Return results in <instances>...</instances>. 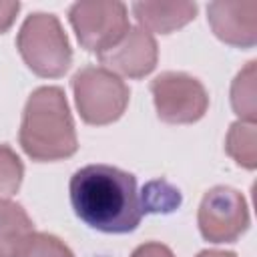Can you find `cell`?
I'll return each mask as SVG.
<instances>
[{
    "label": "cell",
    "mask_w": 257,
    "mask_h": 257,
    "mask_svg": "<svg viewBox=\"0 0 257 257\" xmlns=\"http://www.w3.org/2000/svg\"><path fill=\"white\" fill-rule=\"evenodd\" d=\"M24 165L20 157L8 145H0V199H6L20 189Z\"/></svg>",
    "instance_id": "obj_14"
},
{
    "label": "cell",
    "mask_w": 257,
    "mask_h": 257,
    "mask_svg": "<svg viewBox=\"0 0 257 257\" xmlns=\"http://www.w3.org/2000/svg\"><path fill=\"white\" fill-rule=\"evenodd\" d=\"M133 14L147 32L169 34L183 28L197 16V4L187 0L177 2H135Z\"/></svg>",
    "instance_id": "obj_10"
},
{
    "label": "cell",
    "mask_w": 257,
    "mask_h": 257,
    "mask_svg": "<svg viewBox=\"0 0 257 257\" xmlns=\"http://www.w3.org/2000/svg\"><path fill=\"white\" fill-rule=\"evenodd\" d=\"M18 257H74V253L50 233H32Z\"/></svg>",
    "instance_id": "obj_15"
},
{
    "label": "cell",
    "mask_w": 257,
    "mask_h": 257,
    "mask_svg": "<svg viewBox=\"0 0 257 257\" xmlns=\"http://www.w3.org/2000/svg\"><path fill=\"white\" fill-rule=\"evenodd\" d=\"M32 233V219L22 205L0 199V257H18Z\"/></svg>",
    "instance_id": "obj_11"
},
{
    "label": "cell",
    "mask_w": 257,
    "mask_h": 257,
    "mask_svg": "<svg viewBox=\"0 0 257 257\" xmlns=\"http://www.w3.org/2000/svg\"><path fill=\"white\" fill-rule=\"evenodd\" d=\"M80 118L86 124H110L126 110L131 90L124 80L102 66H84L72 76Z\"/></svg>",
    "instance_id": "obj_4"
},
{
    "label": "cell",
    "mask_w": 257,
    "mask_h": 257,
    "mask_svg": "<svg viewBox=\"0 0 257 257\" xmlns=\"http://www.w3.org/2000/svg\"><path fill=\"white\" fill-rule=\"evenodd\" d=\"M207 20L219 40L239 48L257 42V2L255 0H217L207 6Z\"/></svg>",
    "instance_id": "obj_9"
},
{
    "label": "cell",
    "mask_w": 257,
    "mask_h": 257,
    "mask_svg": "<svg viewBox=\"0 0 257 257\" xmlns=\"http://www.w3.org/2000/svg\"><path fill=\"white\" fill-rule=\"evenodd\" d=\"M16 46L26 66L44 78L62 76L72 62V48L54 14H30L16 36Z\"/></svg>",
    "instance_id": "obj_3"
},
{
    "label": "cell",
    "mask_w": 257,
    "mask_h": 257,
    "mask_svg": "<svg viewBox=\"0 0 257 257\" xmlns=\"http://www.w3.org/2000/svg\"><path fill=\"white\" fill-rule=\"evenodd\" d=\"M131 257H175L173 251L163 245V243H157V241H151V243H143L139 245Z\"/></svg>",
    "instance_id": "obj_16"
},
{
    "label": "cell",
    "mask_w": 257,
    "mask_h": 257,
    "mask_svg": "<svg viewBox=\"0 0 257 257\" xmlns=\"http://www.w3.org/2000/svg\"><path fill=\"white\" fill-rule=\"evenodd\" d=\"M255 141H257L255 122L237 120L229 126V133H227V139H225V151L237 165L251 171L257 165Z\"/></svg>",
    "instance_id": "obj_12"
},
{
    "label": "cell",
    "mask_w": 257,
    "mask_h": 257,
    "mask_svg": "<svg viewBox=\"0 0 257 257\" xmlns=\"http://www.w3.org/2000/svg\"><path fill=\"white\" fill-rule=\"evenodd\" d=\"M18 141L32 161H60L76 153V128L60 86L36 88L24 106Z\"/></svg>",
    "instance_id": "obj_2"
},
{
    "label": "cell",
    "mask_w": 257,
    "mask_h": 257,
    "mask_svg": "<svg viewBox=\"0 0 257 257\" xmlns=\"http://www.w3.org/2000/svg\"><path fill=\"white\" fill-rule=\"evenodd\" d=\"M68 193L76 217L102 233H131L145 213L135 175L110 165L78 169Z\"/></svg>",
    "instance_id": "obj_1"
},
{
    "label": "cell",
    "mask_w": 257,
    "mask_h": 257,
    "mask_svg": "<svg viewBox=\"0 0 257 257\" xmlns=\"http://www.w3.org/2000/svg\"><path fill=\"white\" fill-rule=\"evenodd\" d=\"M197 223L207 241L233 243L249 227L247 201L237 189L213 187L201 199Z\"/></svg>",
    "instance_id": "obj_7"
},
{
    "label": "cell",
    "mask_w": 257,
    "mask_h": 257,
    "mask_svg": "<svg viewBox=\"0 0 257 257\" xmlns=\"http://www.w3.org/2000/svg\"><path fill=\"white\" fill-rule=\"evenodd\" d=\"M255 60L235 76L231 84V106L239 114V120L255 122L257 118V98H255Z\"/></svg>",
    "instance_id": "obj_13"
},
{
    "label": "cell",
    "mask_w": 257,
    "mask_h": 257,
    "mask_svg": "<svg viewBox=\"0 0 257 257\" xmlns=\"http://www.w3.org/2000/svg\"><path fill=\"white\" fill-rule=\"evenodd\" d=\"M197 257H237L233 251H219V249H209V251H201Z\"/></svg>",
    "instance_id": "obj_18"
},
{
    "label": "cell",
    "mask_w": 257,
    "mask_h": 257,
    "mask_svg": "<svg viewBox=\"0 0 257 257\" xmlns=\"http://www.w3.org/2000/svg\"><path fill=\"white\" fill-rule=\"evenodd\" d=\"M151 92L159 118L169 124L197 122L209 108L207 88L187 72H161L153 78Z\"/></svg>",
    "instance_id": "obj_5"
},
{
    "label": "cell",
    "mask_w": 257,
    "mask_h": 257,
    "mask_svg": "<svg viewBox=\"0 0 257 257\" xmlns=\"http://www.w3.org/2000/svg\"><path fill=\"white\" fill-rule=\"evenodd\" d=\"M98 60L102 68L110 70L116 76L143 78L151 74L157 66L159 60L157 40L145 28L131 26L114 46L98 54Z\"/></svg>",
    "instance_id": "obj_8"
},
{
    "label": "cell",
    "mask_w": 257,
    "mask_h": 257,
    "mask_svg": "<svg viewBox=\"0 0 257 257\" xmlns=\"http://www.w3.org/2000/svg\"><path fill=\"white\" fill-rule=\"evenodd\" d=\"M18 10H20V2L0 0V34H2V32H6V30L14 24Z\"/></svg>",
    "instance_id": "obj_17"
},
{
    "label": "cell",
    "mask_w": 257,
    "mask_h": 257,
    "mask_svg": "<svg viewBox=\"0 0 257 257\" xmlns=\"http://www.w3.org/2000/svg\"><path fill=\"white\" fill-rule=\"evenodd\" d=\"M68 20L80 46L96 54L114 46L131 28L122 2H76L68 10Z\"/></svg>",
    "instance_id": "obj_6"
}]
</instances>
